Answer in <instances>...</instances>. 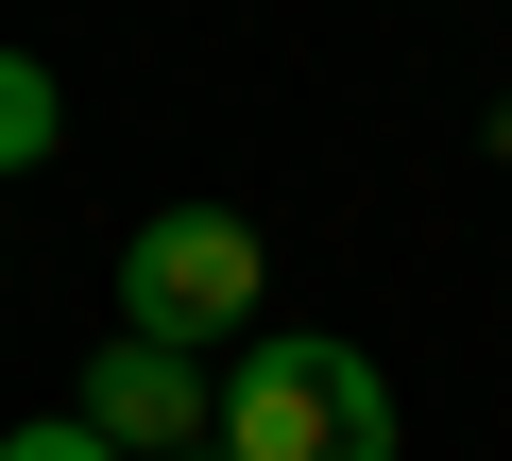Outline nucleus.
I'll return each instance as SVG.
<instances>
[{
  "instance_id": "nucleus-1",
  "label": "nucleus",
  "mask_w": 512,
  "mask_h": 461,
  "mask_svg": "<svg viewBox=\"0 0 512 461\" xmlns=\"http://www.w3.org/2000/svg\"><path fill=\"white\" fill-rule=\"evenodd\" d=\"M222 461H393V376L359 342H239L222 359Z\"/></svg>"
},
{
  "instance_id": "nucleus-2",
  "label": "nucleus",
  "mask_w": 512,
  "mask_h": 461,
  "mask_svg": "<svg viewBox=\"0 0 512 461\" xmlns=\"http://www.w3.org/2000/svg\"><path fill=\"white\" fill-rule=\"evenodd\" d=\"M256 291H274V257H256L239 205H154L137 240H120V342L239 359V342H256Z\"/></svg>"
},
{
  "instance_id": "nucleus-3",
  "label": "nucleus",
  "mask_w": 512,
  "mask_h": 461,
  "mask_svg": "<svg viewBox=\"0 0 512 461\" xmlns=\"http://www.w3.org/2000/svg\"><path fill=\"white\" fill-rule=\"evenodd\" d=\"M120 461H171V444H222V376L205 359H171V342H103L86 359V393H69Z\"/></svg>"
},
{
  "instance_id": "nucleus-4",
  "label": "nucleus",
  "mask_w": 512,
  "mask_h": 461,
  "mask_svg": "<svg viewBox=\"0 0 512 461\" xmlns=\"http://www.w3.org/2000/svg\"><path fill=\"white\" fill-rule=\"evenodd\" d=\"M52 137H69V86H52L35 52H0V171H35Z\"/></svg>"
},
{
  "instance_id": "nucleus-5",
  "label": "nucleus",
  "mask_w": 512,
  "mask_h": 461,
  "mask_svg": "<svg viewBox=\"0 0 512 461\" xmlns=\"http://www.w3.org/2000/svg\"><path fill=\"white\" fill-rule=\"evenodd\" d=\"M0 461H120V444H103L86 410H35V427H0Z\"/></svg>"
}]
</instances>
